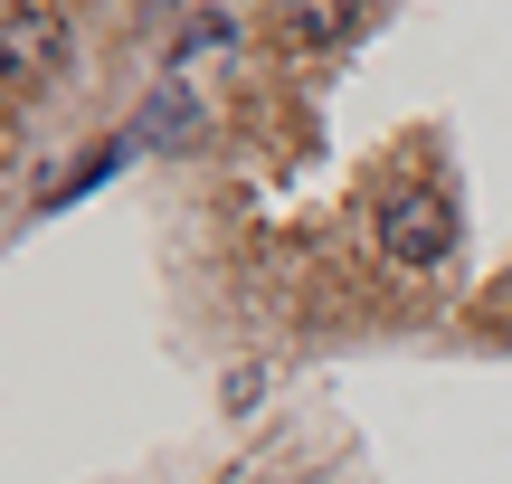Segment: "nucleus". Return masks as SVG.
<instances>
[{"label":"nucleus","mask_w":512,"mask_h":484,"mask_svg":"<svg viewBox=\"0 0 512 484\" xmlns=\"http://www.w3.org/2000/svg\"><path fill=\"white\" fill-rule=\"evenodd\" d=\"M370 228H380V257L399 266V276H437V266L456 257V209H446L437 190H418V181L380 190Z\"/></svg>","instance_id":"f257e3e1"},{"label":"nucleus","mask_w":512,"mask_h":484,"mask_svg":"<svg viewBox=\"0 0 512 484\" xmlns=\"http://www.w3.org/2000/svg\"><path fill=\"white\" fill-rule=\"evenodd\" d=\"M351 19H361V0H275V29L294 48H332V38H351Z\"/></svg>","instance_id":"7ed1b4c3"},{"label":"nucleus","mask_w":512,"mask_h":484,"mask_svg":"<svg viewBox=\"0 0 512 484\" xmlns=\"http://www.w3.org/2000/svg\"><path fill=\"white\" fill-rule=\"evenodd\" d=\"M181 124H190V95L171 86V95H152V114H143L133 133H143V143H181Z\"/></svg>","instance_id":"20e7f679"},{"label":"nucleus","mask_w":512,"mask_h":484,"mask_svg":"<svg viewBox=\"0 0 512 484\" xmlns=\"http://www.w3.org/2000/svg\"><path fill=\"white\" fill-rule=\"evenodd\" d=\"M228 38H238V29H228L219 10H200V19H190V29H181V48H171V57H219Z\"/></svg>","instance_id":"39448f33"},{"label":"nucleus","mask_w":512,"mask_h":484,"mask_svg":"<svg viewBox=\"0 0 512 484\" xmlns=\"http://www.w3.org/2000/svg\"><path fill=\"white\" fill-rule=\"evenodd\" d=\"M0 67L38 76V67H67V19L48 0H0Z\"/></svg>","instance_id":"f03ea898"}]
</instances>
